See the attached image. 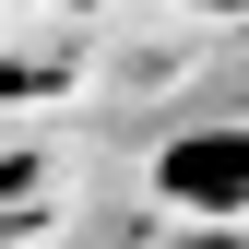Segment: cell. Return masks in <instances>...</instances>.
<instances>
[{
    "mask_svg": "<svg viewBox=\"0 0 249 249\" xmlns=\"http://www.w3.org/2000/svg\"><path fill=\"white\" fill-rule=\"evenodd\" d=\"M154 190L166 213H249V119H190L154 154Z\"/></svg>",
    "mask_w": 249,
    "mask_h": 249,
    "instance_id": "obj_1",
    "label": "cell"
}]
</instances>
